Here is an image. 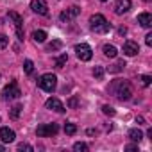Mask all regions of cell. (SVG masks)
<instances>
[{"mask_svg":"<svg viewBox=\"0 0 152 152\" xmlns=\"http://www.w3.org/2000/svg\"><path fill=\"white\" fill-rule=\"evenodd\" d=\"M109 91L118 99V100H129L132 97V86L129 81H122V79H116L111 83L109 86Z\"/></svg>","mask_w":152,"mask_h":152,"instance_id":"obj_1","label":"cell"},{"mask_svg":"<svg viewBox=\"0 0 152 152\" xmlns=\"http://www.w3.org/2000/svg\"><path fill=\"white\" fill-rule=\"evenodd\" d=\"M90 27H91V31L100 32V34H106V32L111 31V23H109L102 15H93V16L90 18Z\"/></svg>","mask_w":152,"mask_h":152,"instance_id":"obj_2","label":"cell"},{"mask_svg":"<svg viewBox=\"0 0 152 152\" xmlns=\"http://www.w3.org/2000/svg\"><path fill=\"white\" fill-rule=\"evenodd\" d=\"M38 84H39V88H41L43 91L52 93V91L56 90V86H57V77H56L54 73H45V75H41V77H39Z\"/></svg>","mask_w":152,"mask_h":152,"instance_id":"obj_3","label":"cell"},{"mask_svg":"<svg viewBox=\"0 0 152 152\" xmlns=\"http://www.w3.org/2000/svg\"><path fill=\"white\" fill-rule=\"evenodd\" d=\"M22 95V91H20V88H18V84L15 83V81H11L4 90H2V100H15V99H18Z\"/></svg>","mask_w":152,"mask_h":152,"instance_id":"obj_4","label":"cell"},{"mask_svg":"<svg viewBox=\"0 0 152 152\" xmlns=\"http://www.w3.org/2000/svg\"><path fill=\"white\" fill-rule=\"evenodd\" d=\"M75 54L81 61H90L93 57V52H91V47L86 45V43H81V45H75Z\"/></svg>","mask_w":152,"mask_h":152,"instance_id":"obj_5","label":"cell"},{"mask_svg":"<svg viewBox=\"0 0 152 152\" xmlns=\"http://www.w3.org/2000/svg\"><path fill=\"white\" fill-rule=\"evenodd\" d=\"M57 131H59L57 124H43V125H39V127L36 129L38 136H41V138H47V136H54V134H57Z\"/></svg>","mask_w":152,"mask_h":152,"instance_id":"obj_6","label":"cell"},{"mask_svg":"<svg viewBox=\"0 0 152 152\" xmlns=\"http://www.w3.org/2000/svg\"><path fill=\"white\" fill-rule=\"evenodd\" d=\"M9 18L13 20L15 27H16V34H18V39H23V18L15 13V11H9Z\"/></svg>","mask_w":152,"mask_h":152,"instance_id":"obj_7","label":"cell"},{"mask_svg":"<svg viewBox=\"0 0 152 152\" xmlns=\"http://www.w3.org/2000/svg\"><path fill=\"white\" fill-rule=\"evenodd\" d=\"M31 9H32L36 15L48 16V6L43 2V0H32V2H31Z\"/></svg>","mask_w":152,"mask_h":152,"instance_id":"obj_8","label":"cell"},{"mask_svg":"<svg viewBox=\"0 0 152 152\" xmlns=\"http://www.w3.org/2000/svg\"><path fill=\"white\" fill-rule=\"evenodd\" d=\"M15 138H16V134H15L13 129H9V127H2V129H0V140H2L4 143H13Z\"/></svg>","mask_w":152,"mask_h":152,"instance_id":"obj_9","label":"cell"},{"mask_svg":"<svg viewBox=\"0 0 152 152\" xmlns=\"http://www.w3.org/2000/svg\"><path fill=\"white\" fill-rule=\"evenodd\" d=\"M81 13V9L79 7H75V6H72L70 9H66V11H63L61 15H59V18H61V22H68V20H72V18H75Z\"/></svg>","mask_w":152,"mask_h":152,"instance_id":"obj_10","label":"cell"},{"mask_svg":"<svg viewBox=\"0 0 152 152\" xmlns=\"http://www.w3.org/2000/svg\"><path fill=\"white\" fill-rule=\"evenodd\" d=\"M129 9H131V0H116V4H115L116 15H125Z\"/></svg>","mask_w":152,"mask_h":152,"instance_id":"obj_11","label":"cell"},{"mask_svg":"<svg viewBox=\"0 0 152 152\" xmlns=\"http://www.w3.org/2000/svg\"><path fill=\"white\" fill-rule=\"evenodd\" d=\"M140 52V45L134 41H125L124 43V54L125 56H136Z\"/></svg>","mask_w":152,"mask_h":152,"instance_id":"obj_12","label":"cell"},{"mask_svg":"<svg viewBox=\"0 0 152 152\" xmlns=\"http://www.w3.org/2000/svg\"><path fill=\"white\" fill-rule=\"evenodd\" d=\"M47 107L52 109V111H56V113H63V111H64V106L61 104V100H59V99H54V97H50V99L47 100Z\"/></svg>","mask_w":152,"mask_h":152,"instance_id":"obj_13","label":"cell"},{"mask_svg":"<svg viewBox=\"0 0 152 152\" xmlns=\"http://www.w3.org/2000/svg\"><path fill=\"white\" fill-rule=\"evenodd\" d=\"M138 23H140L141 27H145V29L152 27V15H150V13H141V15H138Z\"/></svg>","mask_w":152,"mask_h":152,"instance_id":"obj_14","label":"cell"},{"mask_svg":"<svg viewBox=\"0 0 152 152\" xmlns=\"http://www.w3.org/2000/svg\"><path fill=\"white\" fill-rule=\"evenodd\" d=\"M129 138H131L132 141L140 143V141L143 140V132H141L140 129H131V131H129Z\"/></svg>","mask_w":152,"mask_h":152,"instance_id":"obj_15","label":"cell"},{"mask_svg":"<svg viewBox=\"0 0 152 152\" xmlns=\"http://www.w3.org/2000/svg\"><path fill=\"white\" fill-rule=\"evenodd\" d=\"M116 54H118L116 47H113V45H104V56H107V57H116Z\"/></svg>","mask_w":152,"mask_h":152,"instance_id":"obj_16","label":"cell"},{"mask_svg":"<svg viewBox=\"0 0 152 152\" xmlns=\"http://www.w3.org/2000/svg\"><path fill=\"white\" fill-rule=\"evenodd\" d=\"M32 38H34V41L43 43V41L47 39V32H45V31H34V32H32Z\"/></svg>","mask_w":152,"mask_h":152,"instance_id":"obj_17","label":"cell"},{"mask_svg":"<svg viewBox=\"0 0 152 152\" xmlns=\"http://www.w3.org/2000/svg\"><path fill=\"white\" fill-rule=\"evenodd\" d=\"M124 66H125V63H124V61H118V63H115L113 66H109V72H111V73L122 72V70H124Z\"/></svg>","mask_w":152,"mask_h":152,"instance_id":"obj_18","label":"cell"},{"mask_svg":"<svg viewBox=\"0 0 152 152\" xmlns=\"http://www.w3.org/2000/svg\"><path fill=\"white\" fill-rule=\"evenodd\" d=\"M59 48H61V41H59V39H56V41H52V43L47 45V50H48V52H56V50H59Z\"/></svg>","mask_w":152,"mask_h":152,"instance_id":"obj_19","label":"cell"},{"mask_svg":"<svg viewBox=\"0 0 152 152\" xmlns=\"http://www.w3.org/2000/svg\"><path fill=\"white\" fill-rule=\"evenodd\" d=\"M66 61H68V56H66V54H61V56L56 59V66H57V68H63V66L66 64Z\"/></svg>","mask_w":152,"mask_h":152,"instance_id":"obj_20","label":"cell"},{"mask_svg":"<svg viewBox=\"0 0 152 152\" xmlns=\"http://www.w3.org/2000/svg\"><path fill=\"white\" fill-rule=\"evenodd\" d=\"M75 131H77L75 124H70V122H68V124H64V132H66V134H70V136H72V134H75Z\"/></svg>","mask_w":152,"mask_h":152,"instance_id":"obj_21","label":"cell"},{"mask_svg":"<svg viewBox=\"0 0 152 152\" xmlns=\"http://www.w3.org/2000/svg\"><path fill=\"white\" fill-rule=\"evenodd\" d=\"M22 109H23V107H22L20 104H18V106H15V107L11 109V113H9V115H11V118H15V120H16V118L20 116V113H22Z\"/></svg>","mask_w":152,"mask_h":152,"instance_id":"obj_22","label":"cell"},{"mask_svg":"<svg viewBox=\"0 0 152 152\" xmlns=\"http://www.w3.org/2000/svg\"><path fill=\"white\" fill-rule=\"evenodd\" d=\"M23 70H25V73H32L34 64H32V61H31V59H25V63H23Z\"/></svg>","mask_w":152,"mask_h":152,"instance_id":"obj_23","label":"cell"},{"mask_svg":"<svg viewBox=\"0 0 152 152\" xmlns=\"http://www.w3.org/2000/svg\"><path fill=\"white\" fill-rule=\"evenodd\" d=\"M73 150H77V152H81V150H83V152H86V150H88V145H86V143H83V141H77V143L73 145Z\"/></svg>","mask_w":152,"mask_h":152,"instance_id":"obj_24","label":"cell"},{"mask_svg":"<svg viewBox=\"0 0 152 152\" xmlns=\"http://www.w3.org/2000/svg\"><path fill=\"white\" fill-rule=\"evenodd\" d=\"M7 45H9V39H7V36H6V34H0V50H4Z\"/></svg>","mask_w":152,"mask_h":152,"instance_id":"obj_25","label":"cell"},{"mask_svg":"<svg viewBox=\"0 0 152 152\" xmlns=\"http://www.w3.org/2000/svg\"><path fill=\"white\" fill-rule=\"evenodd\" d=\"M102 113L107 115V116H115V109H113L111 106H104V107H102Z\"/></svg>","mask_w":152,"mask_h":152,"instance_id":"obj_26","label":"cell"},{"mask_svg":"<svg viewBox=\"0 0 152 152\" xmlns=\"http://www.w3.org/2000/svg\"><path fill=\"white\" fill-rule=\"evenodd\" d=\"M93 75H95L97 79H102V77H104V70H102L100 66H95V70H93Z\"/></svg>","mask_w":152,"mask_h":152,"instance_id":"obj_27","label":"cell"},{"mask_svg":"<svg viewBox=\"0 0 152 152\" xmlns=\"http://www.w3.org/2000/svg\"><path fill=\"white\" fill-rule=\"evenodd\" d=\"M18 150H27V152H32V147L27 145V143H20L18 145Z\"/></svg>","mask_w":152,"mask_h":152,"instance_id":"obj_28","label":"cell"},{"mask_svg":"<svg viewBox=\"0 0 152 152\" xmlns=\"http://www.w3.org/2000/svg\"><path fill=\"white\" fill-rule=\"evenodd\" d=\"M141 81H143V86H150V83H152V77H150V75H143V77H141Z\"/></svg>","mask_w":152,"mask_h":152,"instance_id":"obj_29","label":"cell"},{"mask_svg":"<svg viewBox=\"0 0 152 152\" xmlns=\"http://www.w3.org/2000/svg\"><path fill=\"white\" fill-rule=\"evenodd\" d=\"M77 104H79V100H77V99H75V97L68 100V106H70V107H75V106H77Z\"/></svg>","mask_w":152,"mask_h":152,"instance_id":"obj_30","label":"cell"},{"mask_svg":"<svg viewBox=\"0 0 152 152\" xmlns=\"http://www.w3.org/2000/svg\"><path fill=\"white\" fill-rule=\"evenodd\" d=\"M145 43H147L148 47H152V34H147V36H145Z\"/></svg>","mask_w":152,"mask_h":152,"instance_id":"obj_31","label":"cell"},{"mask_svg":"<svg viewBox=\"0 0 152 152\" xmlns=\"http://www.w3.org/2000/svg\"><path fill=\"white\" fill-rule=\"evenodd\" d=\"M125 148H127V150H136V148H138V145H127Z\"/></svg>","mask_w":152,"mask_h":152,"instance_id":"obj_32","label":"cell"},{"mask_svg":"<svg viewBox=\"0 0 152 152\" xmlns=\"http://www.w3.org/2000/svg\"><path fill=\"white\" fill-rule=\"evenodd\" d=\"M100 2H107V0H100Z\"/></svg>","mask_w":152,"mask_h":152,"instance_id":"obj_33","label":"cell"},{"mask_svg":"<svg viewBox=\"0 0 152 152\" xmlns=\"http://www.w3.org/2000/svg\"><path fill=\"white\" fill-rule=\"evenodd\" d=\"M145 2H150V0H145Z\"/></svg>","mask_w":152,"mask_h":152,"instance_id":"obj_34","label":"cell"}]
</instances>
